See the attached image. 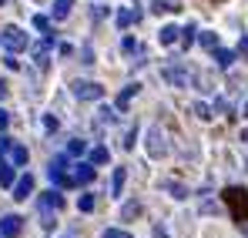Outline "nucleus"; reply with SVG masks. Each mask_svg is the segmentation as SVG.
<instances>
[{"label": "nucleus", "instance_id": "obj_13", "mask_svg": "<svg viewBox=\"0 0 248 238\" xmlns=\"http://www.w3.org/2000/svg\"><path fill=\"white\" fill-rule=\"evenodd\" d=\"M50 44H54L50 37H44L41 44H34V61H37V67H47V57H50Z\"/></svg>", "mask_w": 248, "mask_h": 238}, {"label": "nucleus", "instance_id": "obj_18", "mask_svg": "<svg viewBox=\"0 0 248 238\" xmlns=\"http://www.w3.org/2000/svg\"><path fill=\"white\" fill-rule=\"evenodd\" d=\"M64 155H67V158H84V155H87V141H81V138H71Z\"/></svg>", "mask_w": 248, "mask_h": 238}, {"label": "nucleus", "instance_id": "obj_43", "mask_svg": "<svg viewBox=\"0 0 248 238\" xmlns=\"http://www.w3.org/2000/svg\"><path fill=\"white\" fill-rule=\"evenodd\" d=\"M242 144H245V148H248V131H242Z\"/></svg>", "mask_w": 248, "mask_h": 238}, {"label": "nucleus", "instance_id": "obj_6", "mask_svg": "<svg viewBox=\"0 0 248 238\" xmlns=\"http://www.w3.org/2000/svg\"><path fill=\"white\" fill-rule=\"evenodd\" d=\"M24 232V218L20 215H3L0 218V238H17Z\"/></svg>", "mask_w": 248, "mask_h": 238}, {"label": "nucleus", "instance_id": "obj_5", "mask_svg": "<svg viewBox=\"0 0 248 238\" xmlns=\"http://www.w3.org/2000/svg\"><path fill=\"white\" fill-rule=\"evenodd\" d=\"M91 181H94V164L91 161L71 164V185H91Z\"/></svg>", "mask_w": 248, "mask_h": 238}, {"label": "nucleus", "instance_id": "obj_28", "mask_svg": "<svg viewBox=\"0 0 248 238\" xmlns=\"http://www.w3.org/2000/svg\"><path fill=\"white\" fill-rule=\"evenodd\" d=\"M94 205H97L94 195H81V198H78V211H94Z\"/></svg>", "mask_w": 248, "mask_h": 238}, {"label": "nucleus", "instance_id": "obj_15", "mask_svg": "<svg viewBox=\"0 0 248 238\" xmlns=\"http://www.w3.org/2000/svg\"><path fill=\"white\" fill-rule=\"evenodd\" d=\"M124 181H127V168H114V175H111V195L114 198H121Z\"/></svg>", "mask_w": 248, "mask_h": 238}, {"label": "nucleus", "instance_id": "obj_27", "mask_svg": "<svg viewBox=\"0 0 248 238\" xmlns=\"http://www.w3.org/2000/svg\"><path fill=\"white\" fill-rule=\"evenodd\" d=\"M202 47H208V50H215V47H218V34H211V31H202Z\"/></svg>", "mask_w": 248, "mask_h": 238}, {"label": "nucleus", "instance_id": "obj_19", "mask_svg": "<svg viewBox=\"0 0 248 238\" xmlns=\"http://www.w3.org/2000/svg\"><path fill=\"white\" fill-rule=\"evenodd\" d=\"M31 24H34V31H41L44 37L54 40V31H50V17H44V14H34V17H31Z\"/></svg>", "mask_w": 248, "mask_h": 238}, {"label": "nucleus", "instance_id": "obj_8", "mask_svg": "<svg viewBox=\"0 0 248 238\" xmlns=\"http://www.w3.org/2000/svg\"><path fill=\"white\" fill-rule=\"evenodd\" d=\"M27 195H34V175L27 171V175H20L17 181H14V198L17 201H27Z\"/></svg>", "mask_w": 248, "mask_h": 238}, {"label": "nucleus", "instance_id": "obj_37", "mask_svg": "<svg viewBox=\"0 0 248 238\" xmlns=\"http://www.w3.org/2000/svg\"><path fill=\"white\" fill-rule=\"evenodd\" d=\"M81 57H84V64H94V50H91V44H84Z\"/></svg>", "mask_w": 248, "mask_h": 238}, {"label": "nucleus", "instance_id": "obj_24", "mask_svg": "<svg viewBox=\"0 0 248 238\" xmlns=\"http://www.w3.org/2000/svg\"><path fill=\"white\" fill-rule=\"evenodd\" d=\"M195 34H198V27H195V24H188V27H181V47H191V44H195Z\"/></svg>", "mask_w": 248, "mask_h": 238}, {"label": "nucleus", "instance_id": "obj_23", "mask_svg": "<svg viewBox=\"0 0 248 238\" xmlns=\"http://www.w3.org/2000/svg\"><path fill=\"white\" fill-rule=\"evenodd\" d=\"M181 37V31H178V27H174V24H168V27H161V31H158V40H161V44H174V40Z\"/></svg>", "mask_w": 248, "mask_h": 238}, {"label": "nucleus", "instance_id": "obj_32", "mask_svg": "<svg viewBox=\"0 0 248 238\" xmlns=\"http://www.w3.org/2000/svg\"><path fill=\"white\" fill-rule=\"evenodd\" d=\"M195 114H198V118H202V121H208V118H211V108L198 101V104H195Z\"/></svg>", "mask_w": 248, "mask_h": 238}, {"label": "nucleus", "instance_id": "obj_1", "mask_svg": "<svg viewBox=\"0 0 248 238\" xmlns=\"http://www.w3.org/2000/svg\"><path fill=\"white\" fill-rule=\"evenodd\" d=\"M47 178H50L57 188H74V185H71V158H67V155H57V158L47 164Z\"/></svg>", "mask_w": 248, "mask_h": 238}, {"label": "nucleus", "instance_id": "obj_11", "mask_svg": "<svg viewBox=\"0 0 248 238\" xmlns=\"http://www.w3.org/2000/svg\"><path fill=\"white\" fill-rule=\"evenodd\" d=\"M138 20H141V10H138V7H121V10H118V27H131V24H138Z\"/></svg>", "mask_w": 248, "mask_h": 238}, {"label": "nucleus", "instance_id": "obj_29", "mask_svg": "<svg viewBox=\"0 0 248 238\" xmlns=\"http://www.w3.org/2000/svg\"><path fill=\"white\" fill-rule=\"evenodd\" d=\"M138 211H141V205H138V201H127V205L121 208V218H134Z\"/></svg>", "mask_w": 248, "mask_h": 238}, {"label": "nucleus", "instance_id": "obj_3", "mask_svg": "<svg viewBox=\"0 0 248 238\" xmlns=\"http://www.w3.org/2000/svg\"><path fill=\"white\" fill-rule=\"evenodd\" d=\"M0 44L7 47V54H20V50H27V47H31V37H27L20 27H14V24H10V27H3V31H0Z\"/></svg>", "mask_w": 248, "mask_h": 238}, {"label": "nucleus", "instance_id": "obj_35", "mask_svg": "<svg viewBox=\"0 0 248 238\" xmlns=\"http://www.w3.org/2000/svg\"><path fill=\"white\" fill-rule=\"evenodd\" d=\"M121 47H124V54H134V50H138V40H134V37H124Z\"/></svg>", "mask_w": 248, "mask_h": 238}, {"label": "nucleus", "instance_id": "obj_2", "mask_svg": "<svg viewBox=\"0 0 248 238\" xmlns=\"http://www.w3.org/2000/svg\"><path fill=\"white\" fill-rule=\"evenodd\" d=\"M225 201H228L235 222L245 225V222H248V191H245V188H228V191H225Z\"/></svg>", "mask_w": 248, "mask_h": 238}, {"label": "nucleus", "instance_id": "obj_30", "mask_svg": "<svg viewBox=\"0 0 248 238\" xmlns=\"http://www.w3.org/2000/svg\"><path fill=\"white\" fill-rule=\"evenodd\" d=\"M215 108H218L221 114H228V118H235V111H232V104H228L225 97H218V101H215Z\"/></svg>", "mask_w": 248, "mask_h": 238}, {"label": "nucleus", "instance_id": "obj_31", "mask_svg": "<svg viewBox=\"0 0 248 238\" xmlns=\"http://www.w3.org/2000/svg\"><path fill=\"white\" fill-rule=\"evenodd\" d=\"M101 238H131V232H124V228H108Z\"/></svg>", "mask_w": 248, "mask_h": 238}, {"label": "nucleus", "instance_id": "obj_25", "mask_svg": "<svg viewBox=\"0 0 248 238\" xmlns=\"http://www.w3.org/2000/svg\"><path fill=\"white\" fill-rule=\"evenodd\" d=\"M114 118H118V108H101L97 111V124H114Z\"/></svg>", "mask_w": 248, "mask_h": 238}, {"label": "nucleus", "instance_id": "obj_21", "mask_svg": "<svg viewBox=\"0 0 248 238\" xmlns=\"http://www.w3.org/2000/svg\"><path fill=\"white\" fill-rule=\"evenodd\" d=\"M14 181H17V175H14V164H7V161L0 158V185H3V188H14Z\"/></svg>", "mask_w": 248, "mask_h": 238}, {"label": "nucleus", "instance_id": "obj_26", "mask_svg": "<svg viewBox=\"0 0 248 238\" xmlns=\"http://www.w3.org/2000/svg\"><path fill=\"white\" fill-rule=\"evenodd\" d=\"M165 191H171L174 198H188V188H185V185H178V181H165Z\"/></svg>", "mask_w": 248, "mask_h": 238}, {"label": "nucleus", "instance_id": "obj_22", "mask_svg": "<svg viewBox=\"0 0 248 238\" xmlns=\"http://www.w3.org/2000/svg\"><path fill=\"white\" fill-rule=\"evenodd\" d=\"M151 10H155V14H174V10H181V3H178V0H155Z\"/></svg>", "mask_w": 248, "mask_h": 238}, {"label": "nucleus", "instance_id": "obj_4", "mask_svg": "<svg viewBox=\"0 0 248 238\" xmlns=\"http://www.w3.org/2000/svg\"><path fill=\"white\" fill-rule=\"evenodd\" d=\"M71 91H74L78 101H101V97H104V87L94 84V80H74Z\"/></svg>", "mask_w": 248, "mask_h": 238}, {"label": "nucleus", "instance_id": "obj_14", "mask_svg": "<svg viewBox=\"0 0 248 238\" xmlns=\"http://www.w3.org/2000/svg\"><path fill=\"white\" fill-rule=\"evenodd\" d=\"M7 155H10V164H14V168H24L27 158H31V155H27V148H24V144H17V141L10 144V151H7Z\"/></svg>", "mask_w": 248, "mask_h": 238}, {"label": "nucleus", "instance_id": "obj_12", "mask_svg": "<svg viewBox=\"0 0 248 238\" xmlns=\"http://www.w3.org/2000/svg\"><path fill=\"white\" fill-rule=\"evenodd\" d=\"M138 91H141V84H127V87L121 91V94H118V101H114V108H118V111H127V104L134 101V94H138Z\"/></svg>", "mask_w": 248, "mask_h": 238}, {"label": "nucleus", "instance_id": "obj_16", "mask_svg": "<svg viewBox=\"0 0 248 238\" xmlns=\"http://www.w3.org/2000/svg\"><path fill=\"white\" fill-rule=\"evenodd\" d=\"M211 54H215V64H218V67H225V71H228V67L235 64V50H225V47H215Z\"/></svg>", "mask_w": 248, "mask_h": 238}, {"label": "nucleus", "instance_id": "obj_42", "mask_svg": "<svg viewBox=\"0 0 248 238\" xmlns=\"http://www.w3.org/2000/svg\"><path fill=\"white\" fill-rule=\"evenodd\" d=\"M242 118H248V101H245V104H242Z\"/></svg>", "mask_w": 248, "mask_h": 238}, {"label": "nucleus", "instance_id": "obj_20", "mask_svg": "<svg viewBox=\"0 0 248 238\" xmlns=\"http://www.w3.org/2000/svg\"><path fill=\"white\" fill-rule=\"evenodd\" d=\"M87 161H91L94 168H97V164H108V161H111V151H108L104 144H97V148H91V155H87Z\"/></svg>", "mask_w": 248, "mask_h": 238}, {"label": "nucleus", "instance_id": "obj_41", "mask_svg": "<svg viewBox=\"0 0 248 238\" xmlns=\"http://www.w3.org/2000/svg\"><path fill=\"white\" fill-rule=\"evenodd\" d=\"M155 238H168V232L165 228H155Z\"/></svg>", "mask_w": 248, "mask_h": 238}, {"label": "nucleus", "instance_id": "obj_34", "mask_svg": "<svg viewBox=\"0 0 248 238\" xmlns=\"http://www.w3.org/2000/svg\"><path fill=\"white\" fill-rule=\"evenodd\" d=\"M10 144H14V141H10V138H7V134H3V131H0V158H3V155H7V151H10Z\"/></svg>", "mask_w": 248, "mask_h": 238}, {"label": "nucleus", "instance_id": "obj_9", "mask_svg": "<svg viewBox=\"0 0 248 238\" xmlns=\"http://www.w3.org/2000/svg\"><path fill=\"white\" fill-rule=\"evenodd\" d=\"M161 78L168 80V84H174V87H188V71H185V67H178V64H171V67H165V71H161Z\"/></svg>", "mask_w": 248, "mask_h": 238}, {"label": "nucleus", "instance_id": "obj_10", "mask_svg": "<svg viewBox=\"0 0 248 238\" xmlns=\"http://www.w3.org/2000/svg\"><path fill=\"white\" fill-rule=\"evenodd\" d=\"M41 208H50V211H61V208H64V195H61L57 188L44 191V195H41Z\"/></svg>", "mask_w": 248, "mask_h": 238}, {"label": "nucleus", "instance_id": "obj_17", "mask_svg": "<svg viewBox=\"0 0 248 238\" xmlns=\"http://www.w3.org/2000/svg\"><path fill=\"white\" fill-rule=\"evenodd\" d=\"M71 7H74V0H54L50 17H54V20H64V17H71Z\"/></svg>", "mask_w": 248, "mask_h": 238}, {"label": "nucleus", "instance_id": "obj_36", "mask_svg": "<svg viewBox=\"0 0 248 238\" xmlns=\"http://www.w3.org/2000/svg\"><path fill=\"white\" fill-rule=\"evenodd\" d=\"M3 64H7L10 71H17V67H20V61H17V54H7V57H3Z\"/></svg>", "mask_w": 248, "mask_h": 238}, {"label": "nucleus", "instance_id": "obj_39", "mask_svg": "<svg viewBox=\"0 0 248 238\" xmlns=\"http://www.w3.org/2000/svg\"><path fill=\"white\" fill-rule=\"evenodd\" d=\"M238 54H248V34L242 40H238Z\"/></svg>", "mask_w": 248, "mask_h": 238}, {"label": "nucleus", "instance_id": "obj_33", "mask_svg": "<svg viewBox=\"0 0 248 238\" xmlns=\"http://www.w3.org/2000/svg\"><path fill=\"white\" fill-rule=\"evenodd\" d=\"M134 141H138V127H131V131H127V138H124V148L131 151V148H134Z\"/></svg>", "mask_w": 248, "mask_h": 238}, {"label": "nucleus", "instance_id": "obj_7", "mask_svg": "<svg viewBox=\"0 0 248 238\" xmlns=\"http://www.w3.org/2000/svg\"><path fill=\"white\" fill-rule=\"evenodd\" d=\"M165 151H168V144H165L161 127H151V131H148V155H151V158H161Z\"/></svg>", "mask_w": 248, "mask_h": 238}, {"label": "nucleus", "instance_id": "obj_38", "mask_svg": "<svg viewBox=\"0 0 248 238\" xmlns=\"http://www.w3.org/2000/svg\"><path fill=\"white\" fill-rule=\"evenodd\" d=\"M7 124H10V114H7V111H3V108H0V131H3V127H7Z\"/></svg>", "mask_w": 248, "mask_h": 238}, {"label": "nucleus", "instance_id": "obj_40", "mask_svg": "<svg viewBox=\"0 0 248 238\" xmlns=\"http://www.w3.org/2000/svg\"><path fill=\"white\" fill-rule=\"evenodd\" d=\"M7 97V80H0V101Z\"/></svg>", "mask_w": 248, "mask_h": 238}, {"label": "nucleus", "instance_id": "obj_45", "mask_svg": "<svg viewBox=\"0 0 248 238\" xmlns=\"http://www.w3.org/2000/svg\"><path fill=\"white\" fill-rule=\"evenodd\" d=\"M245 238H248V228H245Z\"/></svg>", "mask_w": 248, "mask_h": 238}, {"label": "nucleus", "instance_id": "obj_44", "mask_svg": "<svg viewBox=\"0 0 248 238\" xmlns=\"http://www.w3.org/2000/svg\"><path fill=\"white\" fill-rule=\"evenodd\" d=\"M3 3H7V0H0V7H3Z\"/></svg>", "mask_w": 248, "mask_h": 238}]
</instances>
